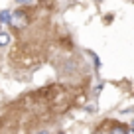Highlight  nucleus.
Listing matches in <instances>:
<instances>
[{"mask_svg": "<svg viewBox=\"0 0 134 134\" xmlns=\"http://www.w3.org/2000/svg\"><path fill=\"white\" fill-rule=\"evenodd\" d=\"M110 134H126V130H124V126H114L110 130Z\"/></svg>", "mask_w": 134, "mask_h": 134, "instance_id": "obj_4", "label": "nucleus"}, {"mask_svg": "<svg viewBox=\"0 0 134 134\" xmlns=\"http://www.w3.org/2000/svg\"><path fill=\"white\" fill-rule=\"evenodd\" d=\"M10 43V34L8 32H0V47H4Z\"/></svg>", "mask_w": 134, "mask_h": 134, "instance_id": "obj_3", "label": "nucleus"}, {"mask_svg": "<svg viewBox=\"0 0 134 134\" xmlns=\"http://www.w3.org/2000/svg\"><path fill=\"white\" fill-rule=\"evenodd\" d=\"M36 134H47V132H46V130H42V132H36Z\"/></svg>", "mask_w": 134, "mask_h": 134, "instance_id": "obj_6", "label": "nucleus"}, {"mask_svg": "<svg viewBox=\"0 0 134 134\" xmlns=\"http://www.w3.org/2000/svg\"><path fill=\"white\" fill-rule=\"evenodd\" d=\"M59 134H61V132H59Z\"/></svg>", "mask_w": 134, "mask_h": 134, "instance_id": "obj_8", "label": "nucleus"}, {"mask_svg": "<svg viewBox=\"0 0 134 134\" xmlns=\"http://www.w3.org/2000/svg\"><path fill=\"white\" fill-rule=\"evenodd\" d=\"M12 22V12L10 10H2L0 12V24H10Z\"/></svg>", "mask_w": 134, "mask_h": 134, "instance_id": "obj_2", "label": "nucleus"}, {"mask_svg": "<svg viewBox=\"0 0 134 134\" xmlns=\"http://www.w3.org/2000/svg\"><path fill=\"white\" fill-rule=\"evenodd\" d=\"M126 134H134V128H132V130H128V132H126Z\"/></svg>", "mask_w": 134, "mask_h": 134, "instance_id": "obj_7", "label": "nucleus"}, {"mask_svg": "<svg viewBox=\"0 0 134 134\" xmlns=\"http://www.w3.org/2000/svg\"><path fill=\"white\" fill-rule=\"evenodd\" d=\"M18 4H24V6H30V4H34V0H16Z\"/></svg>", "mask_w": 134, "mask_h": 134, "instance_id": "obj_5", "label": "nucleus"}, {"mask_svg": "<svg viewBox=\"0 0 134 134\" xmlns=\"http://www.w3.org/2000/svg\"><path fill=\"white\" fill-rule=\"evenodd\" d=\"M10 24H14L16 28H22V26L26 24V14L24 12H16L14 14V18H12V22Z\"/></svg>", "mask_w": 134, "mask_h": 134, "instance_id": "obj_1", "label": "nucleus"}]
</instances>
